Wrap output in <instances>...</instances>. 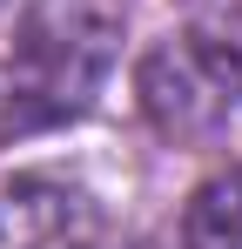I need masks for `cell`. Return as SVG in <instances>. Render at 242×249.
Masks as SVG:
<instances>
[{
	"label": "cell",
	"mask_w": 242,
	"mask_h": 249,
	"mask_svg": "<svg viewBox=\"0 0 242 249\" xmlns=\"http://www.w3.org/2000/svg\"><path fill=\"white\" fill-rule=\"evenodd\" d=\"M135 101L155 135L168 142H208L242 115V41L215 27H182L141 54Z\"/></svg>",
	"instance_id": "obj_2"
},
{
	"label": "cell",
	"mask_w": 242,
	"mask_h": 249,
	"mask_svg": "<svg viewBox=\"0 0 242 249\" xmlns=\"http://www.w3.org/2000/svg\"><path fill=\"white\" fill-rule=\"evenodd\" d=\"M202 27H215V34L242 41V0H202Z\"/></svg>",
	"instance_id": "obj_5"
},
{
	"label": "cell",
	"mask_w": 242,
	"mask_h": 249,
	"mask_svg": "<svg viewBox=\"0 0 242 249\" xmlns=\"http://www.w3.org/2000/svg\"><path fill=\"white\" fill-rule=\"evenodd\" d=\"M182 249H242V168L208 175L195 196H189Z\"/></svg>",
	"instance_id": "obj_4"
},
{
	"label": "cell",
	"mask_w": 242,
	"mask_h": 249,
	"mask_svg": "<svg viewBox=\"0 0 242 249\" xmlns=\"http://www.w3.org/2000/svg\"><path fill=\"white\" fill-rule=\"evenodd\" d=\"M0 249H101V215L74 182L20 175L0 189Z\"/></svg>",
	"instance_id": "obj_3"
},
{
	"label": "cell",
	"mask_w": 242,
	"mask_h": 249,
	"mask_svg": "<svg viewBox=\"0 0 242 249\" xmlns=\"http://www.w3.org/2000/svg\"><path fill=\"white\" fill-rule=\"evenodd\" d=\"M121 47V20L101 0H34L14 54L0 61V142L74 122L101 94Z\"/></svg>",
	"instance_id": "obj_1"
}]
</instances>
